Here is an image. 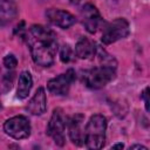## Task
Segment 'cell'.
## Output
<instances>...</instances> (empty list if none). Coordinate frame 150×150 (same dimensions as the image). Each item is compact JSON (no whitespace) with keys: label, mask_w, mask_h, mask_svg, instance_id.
Wrapping results in <instances>:
<instances>
[{"label":"cell","mask_w":150,"mask_h":150,"mask_svg":"<svg viewBox=\"0 0 150 150\" xmlns=\"http://www.w3.org/2000/svg\"><path fill=\"white\" fill-rule=\"evenodd\" d=\"M29 49L33 61L42 67H49L54 63L57 52L56 34L42 25H33L29 28L28 38Z\"/></svg>","instance_id":"obj_1"},{"label":"cell","mask_w":150,"mask_h":150,"mask_svg":"<svg viewBox=\"0 0 150 150\" xmlns=\"http://www.w3.org/2000/svg\"><path fill=\"white\" fill-rule=\"evenodd\" d=\"M107 118L101 114L93 115L84 129V143L88 149L98 150L103 148L105 141Z\"/></svg>","instance_id":"obj_2"},{"label":"cell","mask_w":150,"mask_h":150,"mask_svg":"<svg viewBox=\"0 0 150 150\" xmlns=\"http://www.w3.org/2000/svg\"><path fill=\"white\" fill-rule=\"evenodd\" d=\"M116 76V68L98 66L84 71L83 82L90 89H101L111 82Z\"/></svg>","instance_id":"obj_3"},{"label":"cell","mask_w":150,"mask_h":150,"mask_svg":"<svg viewBox=\"0 0 150 150\" xmlns=\"http://www.w3.org/2000/svg\"><path fill=\"white\" fill-rule=\"evenodd\" d=\"M129 33H130L129 22L124 18H117L111 22L103 23V32L101 40L104 45H111L121 39L127 38Z\"/></svg>","instance_id":"obj_4"},{"label":"cell","mask_w":150,"mask_h":150,"mask_svg":"<svg viewBox=\"0 0 150 150\" xmlns=\"http://www.w3.org/2000/svg\"><path fill=\"white\" fill-rule=\"evenodd\" d=\"M30 123L26 116L18 115L4 123V131L14 139H23L30 135Z\"/></svg>","instance_id":"obj_5"},{"label":"cell","mask_w":150,"mask_h":150,"mask_svg":"<svg viewBox=\"0 0 150 150\" xmlns=\"http://www.w3.org/2000/svg\"><path fill=\"white\" fill-rule=\"evenodd\" d=\"M66 121L63 111L61 108H56L53 111V115L47 125V134L53 138L54 143L59 146H62L66 142L64 129H66Z\"/></svg>","instance_id":"obj_6"},{"label":"cell","mask_w":150,"mask_h":150,"mask_svg":"<svg viewBox=\"0 0 150 150\" xmlns=\"http://www.w3.org/2000/svg\"><path fill=\"white\" fill-rule=\"evenodd\" d=\"M75 79H76L75 70L70 68L66 73L49 80L47 82V88H48L49 93H52L53 95L64 96L68 94L69 88H70L71 83L75 81Z\"/></svg>","instance_id":"obj_7"},{"label":"cell","mask_w":150,"mask_h":150,"mask_svg":"<svg viewBox=\"0 0 150 150\" xmlns=\"http://www.w3.org/2000/svg\"><path fill=\"white\" fill-rule=\"evenodd\" d=\"M84 116L82 114H75L67 118L66 127L68 129L69 138L75 145H83L84 144V131L82 128Z\"/></svg>","instance_id":"obj_8"},{"label":"cell","mask_w":150,"mask_h":150,"mask_svg":"<svg viewBox=\"0 0 150 150\" xmlns=\"http://www.w3.org/2000/svg\"><path fill=\"white\" fill-rule=\"evenodd\" d=\"M81 20L82 25L89 33H95L102 22L98 9L93 4H86L81 9Z\"/></svg>","instance_id":"obj_9"},{"label":"cell","mask_w":150,"mask_h":150,"mask_svg":"<svg viewBox=\"0 0 150 150\" xmlns=\"http://www.w3.org/2000/svg\"><path fill=\"white\" fill-rule=\"evenodd\" d=\"M46 18L50 23H53L60 28H63V29L71 27L76 21L75 16L71 13L63 11V9H57V8L47 9L46 11Z\"/></svg>","instance_id":"obj_10"},{"label":"cell","mask_w":150,"mask_h":150,"mask_svg":"<svg viewBox=\"0 0 150 150\" xmlns=\"http://www.w3.org/2000/svg\"><path fill=\"white\" fill-rule=\"evenodd\" d=\"M26 109L32 115H42L46 111V109H47V96H46L45 88H42V87L38 88L34 96L28 102Z\"/></svg>","instance_id":"obj_11"},{"label":"cell","mask_w":150,"mask_h":150,"mask_svg":"<svg viewBox=\"0 0 150 150\" xmlns=\"http://www.w3.org/2000/svg\"><path fill=\"white\" fill-rule=\"evenodd\" d=\"M19 9L13 0H0V26L7 25L18 16Z\"/></svg>","instance_id":"obj_12"},{"label":"cell","mask_w":150,"mask_h":150,"mask_svg":"<svg viewBox=\"0 0 150 150\" xmlns=\"http://www.w3.org/2000/svg\"><path fill=\"white\" fill-rule=\"evenodd\" d=\"M96 47L97 46L91 40L87 38H81L75 45V54L79 59L89 60L95 56Z\"/></svg>","instance_id":"obj_13"},{"label":"cell","mask_w":150,"mask_h":150,"mask_svg":"<svg viewBox=\"0 0 150 150\" xmlns=\"http://www.w3.org/2000/svg\"><path fill=\"white\" fill-rule=\"evenodd\" d=\"M33 86V79L29 71L23 70L19 75V81H18V90H16V97L20 100H23L28 96L30 89Z\"/></svg>","instance_id":"obj_14"},{"label":"cell","mask_w":150,"mask_h":150,"mask_svg":"<svg viewBox=\"0 0 150 150\" xmlns=\"http://www.w3.org/2000/svg\"><path fill=\"white\" fill-rule=\"evenodd\" d=\"M95 56L98 57V62L100 66H107V67H112V68H117V61L114 56H111L107 50H104L101 47H96V53Z\"/></svg>","instance_id":"obj_15"},{"label":"cell","mask_w":150,"mask_h":150,"mask_svg":"<svg viewBox=\"0 0 150 150\" xmlns=\"http://www.w3.org/2000/svg\"><path fill=\"white\" fill-rule=\"evenodd\" d=\"M73 56H74V52H73L71 47L69 45L62 46V48L60 50V60L63 63H68L73 60Z\"/></svg>","instance_id":"obj_16"},{"label":"cell","mask_w":150,"mask_h":150,"mask_svg":"<svg viewBox=\"0 0 150 150\" xmlns=\"http://www.w3.org/2000/svg\"><path fill=\"white\" fill-rule=\"evenodd\" d=\"M18 64V60L13 54H8L4 57V66L7 69H14Z\"/></svg>","instance_id":"obj_17"},{"label":"cell","mask_w":150,"mask_h":150,"mask_svg":"<svg viewBox=\"0 0 150 150\" xmlns=\"http://www.w3.org/2000/svg\"><path fill=\"white\" fill-rule=\"evenodd\" d=\"M13 79H14V74L13 73H7L5 74L4 79H2V84L5 87V91L9 90L12 88V83H13Z\"/></svg>","instance_id":"obj_18"},{"label":"cell","mask_w":150,"mask_h":150,"mask_svg":"<svg viewBox=\"0 0 150 150\" xmlns=\"http://www.w3.org/2000/svg\"><path fill=\"white\" fill-rule=\"evenodd\" d=\"M141 98L144 101L145 110L149 111V110H150V105H149V87H146V88L143 90V93H142V95H141Z\"/></svg>","instance_id":"obj_19"},{"label":"cell","mask_w":150,"mask_h":150,"mask_svg":"<svg viewBox=\"0 0 150 150\" xmlns=\"http://www.w3.org/2000/svg\"><path fill=\"white\" fill-rule=\"evenodd\" d=\"M131 149H143V150H148V148H146V146L141 145V144H135V145H131V146H130V150H131Z\"/></svg>","instance_id":"obj_20"},{"label":"cell","mask_w":150,"mask_h":150,"mask_svg":"<svg viewBox=\"0 0 150 150\" xmlns=\"http://www.w3.org/2000/svg\"><path fill=\"white\" fill-rule=\"evenodd\" d=\"M123 148H124V145L122 143H117V144H115V145L111 146V149H123Z\"/></svg>","instance_id":"obj_21"},{"label":"cell","mask_w":150,"mask_h":150,"mask_svg":"<svg viewBox=\"0 0 150 150\" xmlns=\"http://www.w3.org/2000/svg\"><path fill=\"white\" fill-rule=\"evenodd\" d=\"M71 4H74V5H77V4H80L82 0H69Z\"/></svg>","instance_id":"obj_22"}]
</instances>
